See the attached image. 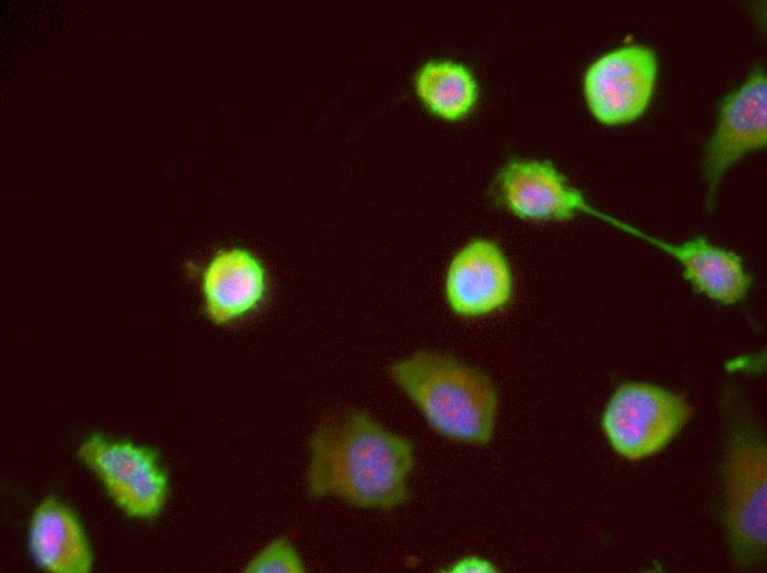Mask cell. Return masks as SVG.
<instances>
[{"label": "cell", "mask_w": 767, "mask_h": 573, "mask_svg": "<svg viewBox=\"0 0 767 573\" xmlns=\"http://www.w3.org/2000/svg\"><path fill=\"white\" fill-rule=\"evenodd\" d=\"M309 453L305 483L313 498L334 497L358 508L388 511L410 497L413 444L366 411L325 415L311 433Z\"/></svg>", "instance_id": "cell-1"}, {"label": "cell", "mask_w": 767, "mask_h": 573, "mask_svg": "<svg viewBox=\"0 0 767 573\" xmlns=\"http://www.w3.org/2000/svg\"><path fill=\"white\" fill-rule=\"evenodd\" d=\"M388 375L440 435L473 446L493 439L499 400L484 370L450 354L421 349L393 361Z\"/></svg>", "instance_id": "cell-2"}, {"label": "cell", "mask_w": 767, "mask_h": 573, "mask_svg": "<svg viewBox=\"0 0 767 573\" xmlns=\"http://www.w3.org/2000/svg\"><path fill=\"white\" fill-rule=\"evenodd\" d=\"M692 414L681 394L652 383L625 382L607 402L602 428L618 454L637 461L665 448Z\"/></svg>", "instance_id": "cell-3"}, {"label": "cell", "mask_w": 767, "mask_h": 573, "mask_svg": "<svg viewBox=\"0 0 767 573\" xmlns=\"http://www.w3.org/2000/svg\"><path fill=\"white\" fill-rule=\"evenodd\" d=\"M724 480L733 551L743 565H755L767 542V450L761 439L747 432L733 435Z\"/></svg>", "instance_id": "cell-4"}, {"label": "cell", "mask_w": 767, "mask_h": 573, "mask_svg": "<svg viewBox=\"0 0 767 573\" xmlns=\"http://www.w3.org/2000/svg\"><path fill=\"white\" fill-rule=\"evenodd\" d=\"M658 60L644 44L616 47L585 71L583 93L592 116L616 127L639 119L648 109L657 85Z\"/></svg>", "instance_id": "cell-5"}, {"label": "cell", "mask_w": 767, "mask_h": 573, "mask_svg": "<svg viewBox=\"0 0 767 573\" xmlns=\"http://www.w3.org/2000/svg\"><path fill=\"white\" fill-rule=\"evenodd\" d=\"M76 457L98 476L128 516L151 519L161 511L168 477L149 448L94 435L79 445Z\"/></svg>", "instance_id": "cell-6"}, {"label": "cell", "mask_w": 767, "mask_h": 573, "mask_svg": "<svg viewBox=\"0 0 767 573\" xmlns=\"http://www.w3.org/2000/svg\"><path fill=\"white\" fill-rule=\"evenodd\" d=\"M490 193L496 205L533 223L569 221L577 214L594 217L597 210L548 160L511 159L496 174Z\"/></svg>", "instance_id": "cell-7"}, {"label": "cell", "mask_w": 767, "mask_h": 573, "mask_svg": "<svg viewBox=\"0 0 767 573\" xmlns=\"http://www.w3.org/2000/svg\"><path fill=\"white\" fill-rule=\"evenodd\" d=\"M766 144L767 77L761 67H755L720 102L714 130L705 144L702 164L709 205L725 173Z\"/></svg>", "instance_id": "cell-8"}, {"label": "cell", "mask_w": 767, "mask_h": 573, "mask_svg": "<svg viewBox=\"0 0 767 573\" xmlns=\"http://www.w3.org/2000/svg\"><path fill=\"white\" fill-rule=\"evenodd\" d=\"M444 299L462 318H482L506 310L515 293V277L501 247L474 238L451 258L444 274Z\"/></svg>", "instance_id": "cell-9"}, {"label": "cell", "mask_w": 767, "mask_h": 573, "mask_svg": "<svg viewBox=\"0 0 767 573\" xmlns=\"http://www.w3.org/2000/svg\"><path fill=\"white\" fill-rule=\"evenodd\" d=\"M619 230L641 239L673 258L681 267L684 279L709 300L735 305L747 296L753 278L736 252L714 245L698 236L681 242H671L651 236L623 221Z\"/></svg>", "instance_id": "cell-10"}, {"label": "cell", "mask_w": 767, "mask_h": 573, "mask_svg": "<svg viewBox=\"0 0 767 573\" xmlns=\"http://www.w3.org/2000/svg\"><path fill=\"white\" fill-rule=\"evenodd\" d=\"M201 286L207 317L224 325L261 306L269 291V275L251 251L227 248L218 250L206 264Z\"/></svg>", "instance_id": "cell-11"}, {"label": "cell", "mask_w": 767, "mask_h": 573, "mask_svg": "<svg viewBox=\"0 0 767 573\" xmlns=\"http://www.w3.org/2000/svg\"><path fill=\"white\" fill-rule=\"evenodd\" d=\"M29 549L37 564L52 573H87L91 553L83 529L69 508L54 497L35 508L29 528Z\"/></svg>", "instance_id": "cell-12"}, {"label": "cell", "mask_w": 767, "mask_h": 573, "mask_svg": "<svg viewBox=\"0 0 767 573\" xmlns=\"http://www.w3.org/2000/svg\"><path fill=\"white\" fill-rule=\"evenodd\" d=\"M415 91L435 116L454 121L474 108L478 87L472 72L453 61H430L415 76Z\"/></svg>", "instance_id": "cell-13"}, {"label": "cell", "mask_w": 767, "mask_h": 573, "mask_svg": "<svg viewBox=\"0 0 767 573\" xmlns=\"http://www.w3.org/2000/svg\"><path fill=\"white\" fill-rule=\"evenodd\" d=\"M306 566L295 547L278 537L258 551L244 567L247 573H304Z\"/></svg>", "instance_id": "cell-14"}, {"label": "cell", "mask_w": 767, "mask_h": 573, "mask_svg": "<svg viewBox=\"0 0 767 573\" xmlns=\"http://www.w3.org/2000/svg\"><path fill=\"white\" fill-rule=\"evenodd\" d=\"M445 573H496L498 566L489 559L480 555H464L443 567Z\"/></svg>", "instance_id": "cell-15"}]
</instances>
